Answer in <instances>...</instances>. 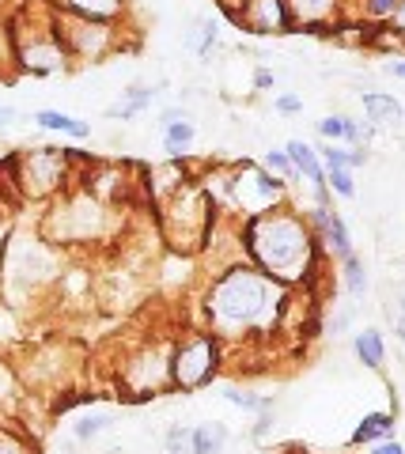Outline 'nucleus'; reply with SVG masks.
Returning a JSON list of instances; mask_svg holds the SVG:
<instances>
[{
  "label": "nucleus",
  "instance_id": "nucleus-1",
  "mask_svg": "<svg viewBox=\"0 0 405 454\" xmlns=\"http://www.w3.org/2000/svg\"><path fill=\"white\" fill-rule=\"evenodd\" d=\"M292 303H296V288H284L239 258L213 269L201 295V325L213 330L228 348H239L281 333Z\"/></svg>",
  "mask_w": 405,
  "mask_h": 454
},
{
  "label": "nucleus",
  "instance_id": "nucleus-2",
  "mask_svg": "<svg viewBox=\"0 0 405 454\" xmlns=\"http://www.w3.org/2000/svg\"><path fill=\"white\" fill-rule=\"evenodd\" d=\"M239 254L265 277L296 292L315 280L318 265L326 258L311 223H307V212H300L296 205H281L261 212V216L239 220Z\"/></svg>",
  "mask_w": 405,
  "mask_h": 454
},
{
  "label": "nucleus",
  "instance_id": "nucleus-3",
  "mask_svg": "<svg viewBox=\"0 0 405 454\" xmlns=\"http://www.w3.org/2000/svg\"><path fill=\"white\" fill-rule=\"evenodd\" d=\"M220 212L208 201L198 178H190L183 190L160 201V231L163 243L178 254H205L213 247V235L220 227Z\"/></svg>",
  "mask_w": 405,
  "mask_h": 454
},
{
  "label": "nucleus",
  "instance_id": "nucleus-4",
  "mask_svg": "<svg viewBox=\"0 0 405 454\" xmlns=\"http://www.w3.org/2000/svg\"><path fill=\"white\" fill-rule=\"evenodd\" d=\"M114 220V205L99 197L95 190H65L53 197V208L42 220V239L53 247H80V243H99L110 231Z\"/></svg>",
  "mask_w": 405,
  "mask_h": 454
},
{
  "label": "nucleus",
  "instance_id": "nucleus-5",
  "mask_svg": "<svg viewBox=\"0 0 405 454\" xmlns=\"http://www.w3.org/2000/svg\"><path fill=\"white\" fill-rule=\"evenodd\" d=\"M228 364V345L205 325H190L183 337H175L171 352V390L175 394H198L213 387Z\"/></svg>",
  "mask_w": 405,
  "mask_h": 454
},
{
  "label": "nucleus",
  "instance_id": "nucleus-6",
  "mask_svg": "<svg viewBox=\"0 0 405 454\" xmlns=\"http://www.w3.org/2000/svg\"><path fill=\"white\" fill-rule=\"evenodd\" d=\"M16 175V190L27 197V201H53L68 190V178H73L76 167V152L73 148H58V145H38L19 152L16 160L8 163Z\"/></svg>",
  "mask_w": 405,
  "mask_h": 454
},
{
  "label": "nucleus",
  "instance_id": "nucleus-7",
  "mask_svg": "<svg viewBox=\"0 0 405 454\" xmlns=\"http://www.w3.org/2000/svg\"><path fill=\"white\" fill-rule=\"evenodd\" d=\"M171 352L175 337H148L125 356L118 375L125 402H152V397L171 390Z\"/></svg>",
  "mask_w": 405,
  "mask_h": 454
},
{
  "label": "nucleus",
  "instance_id": "nucleus-8",
  "mask_svg": "<svg viewBox=\"0 0 405 454\" xmlns=\"http://www.w3.org/2000/svg\"><path fill=\"white\" fill-rule=\"evenodd\" d=\"M58 277V247L46 243L42 235H12L0 247V280L4 288L38 292L42 284Z\"/></svg>",
  "mask_w": 405,
  "mask_h": 454
},
{
  "label": "nucleus",
  "instance_id": "nucleus-9",
  "mask_svg": "<svg viewBox=\"0 0 405 454\" xmlns=\"http://www.w3.org/2000/svg\"><path fill=\"white\" fill-rule=\"evenodd\" d=\"M12 57H16V73H27V76H58L73 65L58 31H53L50 8L42 23L12 20Z\"/></svg>",
  "mask_w": 405,
  "mask_h": 454
},
{
  "label": "nucleus",
  "instance_id": "nucleus-10",
  "mask_svg": "<svg viewBox=\"0 0 405 454\" xmlns=\"http://www.w3.org/2000/svg\"><path fill=\"white\" fill-rule=\"evenodd\" d=\"M288 193H292L288 182L269 175L261 163L243 160L231 167V178H228V216H235V220L261 216V212H269V208L288 205Z\"/></svg>",
  "mask_w": 405,
  "mask_h": 454
},
{
  "label": "nucleus",
  "instance_id": "nucleus-11",
  "mask_svg": "<svg viewBox=\"0 0 405 454\" xmlns=\"http://www.w3.org/2000/svg\"><path fill=\"white\" fill-rule=\"evenodd\" d=\"M53 31H58L61 46L68 53V61H106L110 53L121 50V27L118 23H99V20H80V16H65V12H53Z\"/></svg>",
  "mask_w": 405,
  "mask_h": 454
},
{
  "label": "nucleus",
  "instance_id": "nucleus-12",
  "mask_svg": "<svg viewBox=\"0 0 405 454\" xmlns=\"http://www.w3.org/2000/svg\"><path fill=\"white\" fill-rule=\"evenodd\" d=\"M292 31H348V0H284Z\"/></svg>",
  "mask_w": 405,
  "mask_h": 454
},
{
  "label": "nucleus",
  "instance_id": "nucleus-13",
  "mask_svg": "<svg viewBox=\"0 0 405 454\" xmlns=\"http://www.w3.org/2000/svg\"><path fill=\"white\" fill-rule=\"evenodd\" d=\"M307 223H311V231L318 239V247H323V254H330L333 262H345L348 254H356L353 231H348L345 216L333 205H311L307 208Z\"/></svg>",
  "mask_w": 405,
  "mask_h": 454
},
{
  "label": "nucleus",
  "instance_id": "nucleus-14",
  "mask_svg": "<svg viewBox=\"0 0 405 454\" xmlns=\"http://www.w3.org/2000/svg\"><path fill=\"white\" fill-rule=\"evenodd\" d=\"M231 20L250 35H292L284 0H231Z\"/></svg>",
  "mask_w": 405,
  "mask_h": 454
},
{
  "label": "nucleus",
  "instance_id": "nucleus-15",
  "mask_svg": "<svg viewBox=\"0 0 405 454\" xmlns=\"http://www.w3.org/2000/svg\"><path fill=\"white\" fill-rule=\"evenodd\" d=\"M315 133L323 137V145H345V148H371V140L379 129H371L368 121H356L348 114H326L315 125Z\"/></svg>",
  "mask_w": 405,
  "mask_h": 454
},
{
  "label": "nucleus",
  "instance_id": "nucleus-16",
  "mask_svg": "<svg viewBox=\"0 0 405 454\" xmlns=\"http://www.w3.org/2000/svg\"><path fill=\"white\" fill-rule=\"evenodd\" d=\"M360 106H364V121L371 129H394L405 121V103L390 91H360Z\"/></svg>",
  "mask_w": 405,
  "mask_h": 454
},
{
  "label": "nucleus",
  "instance_id": "nucleus-17",
  "mask_svg": "<svg viewBox=\"0 0 405 454\" xmlns=\"http://www.w3.org/2000/svg\"><path fill=\"white\" fill-rule=\"evenodd\" d=\"M46 8L65 12V16H80V20H99V23L125 20V0H46Z\"/></svg>",
  "mask_w": 405,
  "mask_h": 454
},
{
  "label": "nucleus",
  "instance_id": "nucleus-18",
  "mask_svg": "<svg viewBox=\"0 0 405 454\" xmlns=\"http://www.w3.org/2000/svg\"><path fill=\"white\" fill-rule=\"evenodd\" d=\"M398 428V413L394 409H375V413H364L356 420L353 435H348V447H371V443H383V439H394Z\"/></svg>",
  "mask_w": 405,
  "mask_h": 454
},
{
  "label": "nucleus",
  "instance_id": "nucleus-19",
  "mask_svg": "<svg viewBox=\"0 0 405 454\" xmlns=\"http://www.w3.org/2000/svg\"><path fill=\"white\" fill-rule=\"evenodd\" d=\"M284 152H288L292 167L300 170V182H307V186H311V193L330 190V186H326V167H323V160H318V152H315L311 145H307V140L292 137L288 145H284Z\"/></svg>",
  "mask_w": 405,
  "mask_h": 454
},
{
  "label": "nucleus",
  "instance_id": "nucleus-20",
  "mask_svg": "<svg viewBox=\"0 0 405 454\" xmlns=\"http://www.w3.org/2000/svg\"><path fill=\"white\" fill-rule=\"evenodd\" d=\"M156 95L160 88H152V83H129L114 103L106 106V118H114V121H133V118H141L144 110H152V103H156Z\"/></svg>",
  "mask_w": 405,
  "mask_h": 454
},
{
  "label": "nucleus",
  "instance_id": "nucleus-21",
  "mask_svg": "<svg viewBox=\"0 0 405 454\" xmlns=\"http://www.w3.org/2000/svg\"><path fill=\"white\" fill-rule=\"evenodd\" d=\"M353 356L356 364H364L368 372H383L386 367V333L379 325H364L353 333Z\"/></svg>",
  "mask_w": 405,
  "mask_h": 454
},
{
  "label": "nucleus",
  "instance_id": "nucleus-22",
  "mask_svg": "<svg viewBox=\"0 0 405 454\" xmlns=\"http://www.w3.org/2000/svg\"><path fill=\"white\" fill-rule=\"evenodd\" d=\"M31 121L38 125V129H46V133H61V137H73V140H88L91 137V121H83V118H73V114H65V110H50V106H42L31 114Z\"/></svg>",
  "mask_w": 405,
  "mask_h": 454
},
{
  "label": "nucleus",
  "instance_id": "nucleus-23",
  "mask_svg": "<svg viewBox=\"0 0 405 454\" xmlns=\"http://www.w3.org/2000/svg\"><path fill=\"white\" fill-rule=\"evenodd\" d=\"M216 42H220V23L213 16H201V20H193L186 27V35H183V46L193 53V57H201V61H208V57L216 53Z\"/></svg>",
  "mask_w": 405,
  "mask_h": 454
},
{
  "label": "nucleus",
  "instance_id": "nucleus-24",
  "mask_svg": "<svg viewBox=\"0 0 405 454\" xmlns=\"http://www.w3.org/2000/svg\"><path fill=\"white\" fill-rule=\"evenodd\" d=\"M231 439V428L223 420H201L190 432V454H223Z\"/></svg>",
  "mask_w": 405,
  "mask_h": 454
},
{
  "label": "nucleus",
  "instance_id": "nucleus-25",
  "mask_svg": "<svg viewBox=\"0 0 405 454\" xmlns=\"http://www.w3.org/2000/svg\"><path fill=\"white\" fill-rule=\"evenodd\" d=\"M401 0H353L348 4V23L353 27H386L394 20Z\"/></svg>",
  "mask_w": 405,
  "mask_h": 454
},
{
  "label": "nucleus",
  "instance_id": "nucleus-26",
  "mask_svg": "<svg viewBox=\"0 0 405 454\" xmlns=\"http://www.w3.org/2000/svg\"><path fill=\"white\" fill-rule=\"evenodd\" d=\"M160 133H163L167 160H186L190 148H193V140H198V125H193V118H178V121L160 125Z\"/></svg>",
  "mask_w": 405,
  "mask_h": 454
},
{
  "label": "nucleus",
  "instance_id": "nucleus-27",
  "mask_svg": "<svg viewBox=\"0 0 405 454\" xmlns=\"http://www.w3.org/2000/svg\"><path fill=\"white\" fill-rule=\"evenodd\" d=\"M220 397H223V402H228L231 409L246 413L250 420L265 417V413H276V397H273V394H254V390H243V387H228V390H220Z\"/></svg>",
  "mask_w": 405,
  "mask_h": 454
},
{
  "label": "nucleus",
  "instance_id": "nucleus-28",
  "mask_svg": "<svg viewBox=\"0 0 405 454\" xmlns=\"http://www.w3.org/2000/svg\"><path fill=\"white\" fill-rule=\"evenodd\" d=\"M338 277H341V288L348 300H364L368 288H371V280H368V265L360 254H348L345 262H338Z\"/></svg>",
  "mask_w": 405,
  "mask_h": 454
},
{
  "label": "nucleus",
  "instance_id": "nucleus-29",
  "mask_svg": "<svg viewBox=\"0 0 405 454\" xmlns=\"http://www.w3.org/2000/svg\"><path fill=\"white\" fill-rule=\"evenodd\" d=\"M0 454H42V447L16 420H0Z\"/></svg>",
  "mask_w": 405,
  "mask_h": 454
},
{
  "label": "nucleus",
  "instance_id": "nucleus-30",
  "mask_svg": "<svg viewBox=\"0 0 405 454\" xmlns=\"http://www.w3.org/2000/svg\"><path fill=\"white\" fill-rule=\"evenodd\" d=\"M110 424H114V417L103 413V409H95V413H80L73 420V443H95Z\"/></svg>",
  "mask_w": 405,
  "mask_h": 454
},
{
  "label": "nucleus",
  "instance_id": "nucleus-31",
  "mask_svg": "<svg viewBox=\"0 0 405 454\" xmlns=\"http://www.w3.org/2000/svg\"><path fill=\"white\" fill-rule=\"evenodd\" d=\"M261 167L269 170V175H276L281 182H288V186H296V182H300V170L292 167V160H288L284 148H265V152H261Z\"/></svg>",
  "mask_w": 405,
  "mask_h": 454
},
{
  "label": "nucleus",
  "instance_id": "nucleus-32",
  "mask_svg": "<svg viewBox=\"0 0 405 454\" xmlns=\"http://www.w3.org/2000/svg\"><path fill=\"white\" fill-rule=\"evenodd\" d=\"M326 186L333 193V201H353V197H356V170L330 167L326 170Z\"/></svg>",
  "mask_w": 405,
  "mask_h": 454
},
{
  "label": "nucleus",
  "instance_id": "nucleus-33",
  "mask_svg": "<svg viewBox=\"0 0 405 454\" xmlns=\"http://www.w3.org/2000/svg\"><path fill=\"white\" fill-rule=\"evenodd\" d=\"M190 432H193V424H183V420H171L163 428V454H190Z\"/></svg>",
  "mask_w": 405,
  "mask_h": 454
},
{
  "label": "nucleus",
  "instance_id": "nucleus-34",
  "mask_svg": "<svg viewBox=\"0 0 405 454\" xmlns=\"http://www.w3.org/2000/svg\"><path fill=\"white\" fill-rule=\"evenodd\" d=\"M386 318H390V333H394V340L405 348V292H398L394 300L386 303Z\"/></svg>",
  "mask_w": 405,
  "mask_h": 454
},
{
  "label": "nucleus",
  "instance_id": "nucleus-35",
  "mask_svg": "<svg viewBox=\"0 0 405 454\" xmlns=\"http://www.w3.org/2000/svg\"><path fill=\"white\" fill-rule=\"evenodd\" d=\"M16 73V57H12V20H0V80H12Z\"/></svg>",
  "mask_w": 405,
  "mask_h": 454
},
{
  "label": "nucleus",
  "instance_id": "nucleus-36",
  "mask_svg": "<svg viewBox=\"0 0 405 454\" xmlns=\"http://www.w3.org/2000/svg\"><path fill=\"white\" fill-rule=\"evenodd\" d=\"M273 106H276V114H284V118H296V114H303V98L292 91H281L273 98Z\"/></svg>",
  "mask_w": 405,
  "mask_h": 454
},
{
  "label": "nucleus",
  "instance_id": "nucleus-37",
  "mask_svg": "<svg viewBox=\"0 0 405 454\" xmlns=\"http://www.w3.org/2000/svg\"><path fill=\"white\" fill-rule=\"evenodd\" d=\"M353 315H356V307H353V303L338 307V310H333V318H330V325H326V330H330V333H345L348 325H353Z\"/></svg>",
  "mask_w": 405,
  "mask_h": 454
},
{
  "label": "nucleus",
  "instance_id": "nucleus-38",
  "mask_svg": "<svg viewBox=\"0 0 405 454\" xmlns=\"http://www.w3.org/2000/svg\"><path fill=\"white\" fill-rule=\"evenodd\" d=\"M386 27H390V35H394V38L401 42V50H405V0H401V4H398V12H394V20H390Z\"/></svg>",
  "mask_w": 405,
  "mask_h": 454
},
{
  "label": "nucleus",
  "instance_id": "nucleus-39",
  "mask_svg": "<svg viewBox=\"0 0 405 454\" xmlns=\"http://www.w3.org/2000/svg\"><path fill=\"white\" fill-rule=\"evenodd\" d=\"M368 454H405V443L394 435V439H383V443H371Z\"/></svg>",
  "mask_w": 405,
  "mask_h": 454
},
{
  "label": "nucleus",
  "instance_id": "nucleus-40",
  "mask_svg": "<svg viewBox=\"0 0 405 454\" xmlns=\"http://www.w3.org/2000/svg\"><path fill=\"white\" fill-rule=\"evenodd\" d=\"M269 428H273V413L254 417V428H250V439H254V443H261V439L269 435Z\"/></svg>",
  "mask_w": 405,
  "mask_h": 454
},
{
  "label": "nucleus",
  "instance_id": "nucleus-41",
  "mask_svg": "<svg viewBox=\"0 0 405 454\" xmlns=\"http://www.w3.org/2000/svg\"><path fill=\"white\" fill-rule=\"evenodd\" d=\"M250 83H254V91H269L276 83V76L269 73V68H254V80H250Z\"/></svg>",
  "mask_w": 405,
  "mask_h": 454
},
{
  "label": "nucleus",
  "instance_id": "nucleus-42",
  "mask_svg": "<svg viewBox=\"0 0 405 454\" xmlns=\"http://www.w3.org/2000/svg\"><path fill=\"white\" fill-rule=\"evenodd\" d=\"M178 118H190V110L186 106H167V110H160V125L178 121Z\"/></svg>",
  "mask_w": 405,
  "mask_h": 454
},
{
  "label": "nucleus",
  "instance_id": "nucleus-43",
  "mask_svg": "<svg viewBox=\"0 0 405 454\" xmlns=\"http://www.w3.org/2000/svg\"><path fill=\"white\" fill-rule=\"evenodd\" d=\"M386 73L394 80H405V57H394V61H386Z\"/></svg>",
  "mask_w": 405,
  "mask_h": 454
},
{
  "label": "nucleus",
  "instance_id": "nucleus-44",
  "mask_svg": "<svg viewBox=\"0 0 405 454\" xmlns=\"http://www.w3.org/2000/svg\"><path fill=\"white\" fill-rule=\"evenodd\" d=\"M12 121H16V110H12V106H4V103H0V129H4V125H12Z\"/></svg>",
  "mask_w": 405,
  "mask_h": 454
},
{
  "label": "nucleus",
  "instance_id": "nucleus-45",
  "mask_svg": "<svg viewBox=\"0 0 405 454\" xmlns=\"http://www.w3.org/2000/svg\"><path fill=\"white\" fill-rule=\"evenodd\" d=\"M61 454H68V450H61Z\"/></svg>",
  "mask_w": 405,
  "mask_h": 454
},
{
  "label": "nucleus",
  "instance_id": "nucleus-46",
  "mask_svg": "<svg viewBox=\"0 0 405 454\" xmlns=\"http://www.w3.org/2000/svg\"><path fill=\"white\" fill-rule=\"evenodd\" d=\"M348 4H353V0H348Z\"/></svg>",
  "mask_w": 405,
  "mask_h": 454
}]
</instances>
